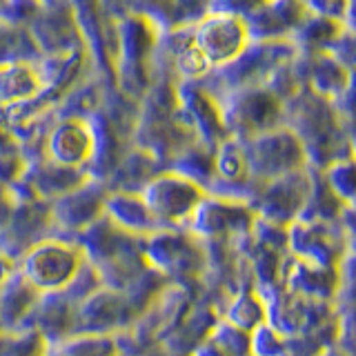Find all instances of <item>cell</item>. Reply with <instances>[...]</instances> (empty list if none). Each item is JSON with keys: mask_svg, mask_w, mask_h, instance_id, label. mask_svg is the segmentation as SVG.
<instances>
[]
</instances>
